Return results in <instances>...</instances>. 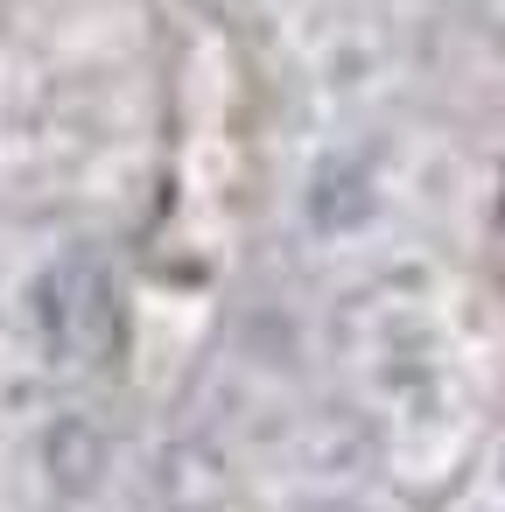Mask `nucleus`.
<instances>
[{"label": "nucleus", "mask_w": 505, "mask_h": 512, "mask_svg": "<svg viewBox=\"0 0 505 512\" xmlns=\"http://www.w3.org/2000/svg\"><path fill=\"white\" fill-rule=\"evenodd\" d=\"M29 323L57 365H99L120 344V288L99 253H57L29 281Z\"/></svg>", "instance_id": "1"}, {"label": "nucleus", "mask_w": 505, "mask_h": 512, "mask_svg": "<svg viewBox=\"0 0 505 512\" xmlns=\"http://www.w3.org/2000/svg\"><path fill=\"white\" fill-rule=\"evenodd\" d=\"M372 211H379L372 162H358V155H323V162L309 169V183H302V218H309V232L344 239V232H358Z\"/></svg>", "instance_id": "2"}, {"label": "nucleus", "mask_w": 505, "mask_h": 512, "mask_svg": "<svg viewBox=\"0 0 505 512\" xmlns=\"http://www.w3.org/2000/svg\"><path fill=\"white\" fill-rule=\"evenodd\" d=\"M43 463H50V477L64 484V491H85V484H99V470H106V442H99V428L92 421H57L50 428V442H43Z\"/></svg>", "instance_id": "3"}]
</instances>
